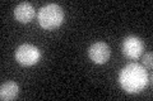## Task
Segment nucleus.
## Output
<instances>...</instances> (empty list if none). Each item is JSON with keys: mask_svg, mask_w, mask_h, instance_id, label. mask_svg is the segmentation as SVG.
I'll return each mask as SVG.
<instances>
[{"mask_svg": "<svg viewBox=\"0 0 153 101\" xmlns=\"http://www.w3.org/2000/svg\"><path fill=\"white\" fill-rule=\"evenodd\" d=\"M14 17L18 22L21 23H28L35 18V8L32 7L31 3L23 1L21 4H18L14 9Z\"/></svg>", "mask_w": 153, "mask_h": 101, "instance_id": "nucleus-6", "label": "nucleus"}, {"mask_svg": "<svg viewBox=\"0 0 153 101\" xmlns=\"http://www.w3.org/2000/svg\"><path fill=\"white\" fill-rule=\"evenodd\" d=\"M148 80L149 77L147 70L139 63H129L120 71L119 75V82L128 94L140 92L147 86Z\"/></svg>", "mask_w": 153, "mask_h": 101, "instance_id": "nucleus-1", "label": "nucleus"}, {"mask_svg": "<svg viewBox=\"0 0 153 101\" xmlns=\"http://www.w3.org/2000/svg\"><path fill=\"white\" fill-rule=\"evenodd\" d=\"M144 44L140 38L135 36H129L123 43V53L130 60H138L143 53Z\"/></svg>", "mask_w": 153, "mask_h": 101, "instance_id": "nucleus-4", "label": "nucleus"}, {"mask_svg": "<svg viewBox=\"0 0 153 101\" xmlns=\"http://www.w3.org/2000/svg\"><path fill=\"white\" fill-rule=\"evenodd\" d=\"M143 63H144L148 68H152V53H148L143 57Z\"/></svg>", "mask_w": 153, "mask_h": 101, "instance_id": "nucleus-8", "label": "nucleus"}, {"mask_svg": "<svg viewBox=\"0 0 153 101\" xmlns=\"http://www.w3.org/2000/svg\"><path fill=\"white\" fill-rule=\"evenodd\" d=\"M111 54V49L105 42H97L93 43L88 49V56L94 63L97 65H103L106 63Z\"/></svg>", "mask_w": 153, "mask_h": 101, "instance_id": "nucleus-5", "label": "nucleus"}, {"mask_svg": "<svg viewBox=\"0 0 153 101\" xmlns=\"http://www.w3.org/2000/svg\"><path fill=\"white\" fill-rule=\"evenodd\" d=\"M38 23L46 31L56 29L64 20V12L57 4H47L38 10Z\"/></svg>", "mask_w": 153, "mask_h": 101, "instance_id": "nucleus-2", "label": "nucleus"}, {"mask_svg": "<svg viewBox=\"0 0 153 101\" xmlns=\"http://www.w3.org/2000/svg\"><path fill=\"white\" fill-rule=\"evenodd\" d=\"M41 53L38 48L32 44H22L16 51V60L22 66H33L40 61Z\"/></svg>", "mask_w": 153, "mask_h": 101, "instance_id": "nucleus-3", "label": "nucleus"}, {"mask_svg": "<svg viewBox=\"0 0 153 101\" xmlns=\"http://www.w3.org/2000/svg\"><path fill=\"white\" fill-rule=\"evenodd\" d=\"M18 94H19V87L13 81L3 84L1 87H0V99L3 101H10V100L17 99Z\"/></svg>", "mask_w": 153, "mask_h": 101, "instance_id": "nucleus-7", "label": "nucleus"}]
</instances>
